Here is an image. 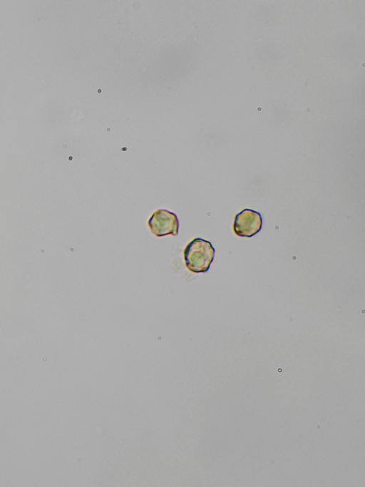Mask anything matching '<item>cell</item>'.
Returning a JSON list of instances; mask_svg holds the SVG:
<instances>
[{
  "label": "cell",
  "mask_w": 365,
  "mask_h": 487,
  "mask_svg": "<svg viewBox=\"0 0 365 487\" xmlns=\"http://www.w3.org/2000/svg\"><path fill=\"white\" fill-rule=\"evenodd\" d=\"M150 231L157 237L178 235L180 222L175 213L165 209L155 211L148 220Z\"/></svg>",
  "instance_id": "obj_2"
},
{
  "label": "cell",
  "mask_w": 365,
  "mask_h": 487,
  "mask_svg": "<svg viewBox=\"0 0 365 487\" xmlns=\"http://www.w3.org/2000/svg\"><path fill=\"white\" fill-rule=\"evenodd\" d=\"M262 222L260 212L245 208L235 215L233 231L239 237H251L260 232Z\"/></svg>",
  "instance_id": "obj_3"
},
{
  "label": "cell",
  "mask_w": 365,
  "mask_h": 487,
  "mask_svg": "<svg viewBox=\"0 0 365 487\" xmlns=\"http://www.w3.org/2000/svg\"><path fill=\"white\" fill-rule=\"evenodd\" d=\"M215 254V250L210 241L200 237L194 238L183 251L185 266L194 273L207 272Z\"/></svg>",
  "instance_id": "obj_1"
}]
</instances>
